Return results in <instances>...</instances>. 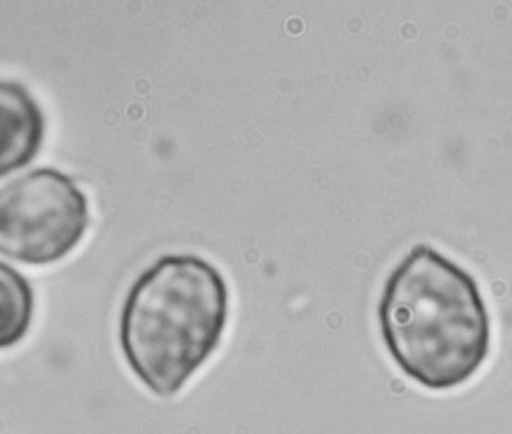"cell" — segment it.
Returning a JSON list of instances; mask_svg holds the SVG:
<instances>
[{"instance_id":"5","label":"cell","mask_w":512,"mask_h":434,"mask_svg":"<svg viewBox=\"0 0 512 434\" xmlns=\"http://www.w3.org/2000/svg\"><path fill=\"white\" fill-rule=\"evenodd\" d=\"M35 316V291L18 270L0 262V350L27 337Z\"/></svg>"},{"instance_id":"1","label":"cell","mask_w":512,"mask_h":434,"mask_svg":"<svg viewBox=\"0 0 512 434\" xmlns=\"http://www.w3.org/2000/svg\"><path fill=\"white\" fill-rule=\"evenodd\" d=\"M378 319L395 365L430 391L464 386L490 355L491 319L480 285L430 244H415L389 274Z\"/></svg>"},{"instance_id":"3","label":"cell","mask_w":512,"mask_h":434,"mask_svg":"<svg viewBox=\"0 0 512 434\" xmlns=\"http://www.w3.org/2000/svg\"><path fill=\"white\" fill-rule=\"evenodd\" d=\"M90 225L85 192L74 179L36 168L0 187V254L28 265L69 256Z\"/></svg>"},{"instance_id":"2","label":"cell","mask_w":512,"mask_h":434,"mask_svg":"<svg viewBox=\"0 0 512 434\" xmlns=\"http://www.w3.org/2000/svg\"><path fill=\"white\" fill-rule=\"evenodd\" d=\"M230 290L222 272L196 254H166L135 278L119 314V347L153 395L183 391L222 343Z\"/></svg>"},{"instance_id":"4","label":"cell","mask_w":512,"mask_h":434,"mask_svg":"<svg viewBox=\"0 0 512 434\" xmlns=\"http://www.w3.org/2000/svg\"><path fill=\"white\" fill-rule=\"evenodd\" d=\"M46 119L22 83L0 80V178L25 168L43 147Z\"/></svg>"}]
</instances>
